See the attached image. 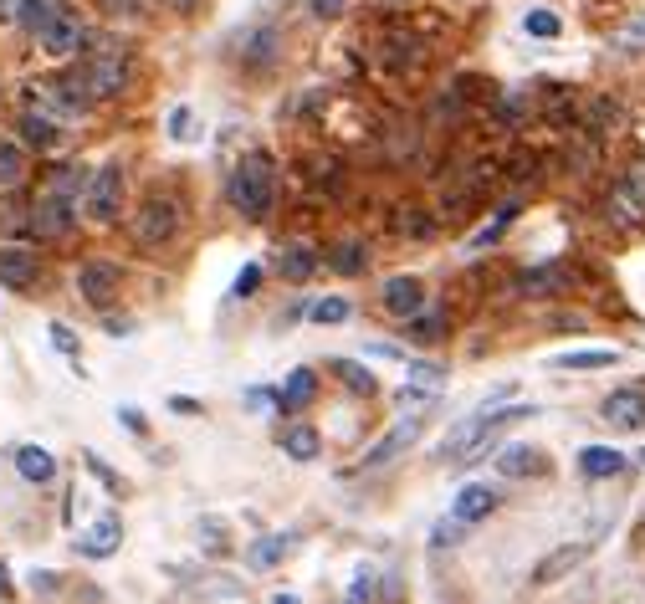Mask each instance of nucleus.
<instances>
[{
  "label": "nucleus",
  "mask_w": 645,
  "mask_h": 604,
  "mask_svg": "<svg viewBox=\"0 0 645 604\" xmlns=\"http://www.w3.org/2000/svg\"><path fill=\"white\" fill-rule=\"evenodd\" d=\"M231 205L246 215V221H267L272 215V195H277V180H272V159L256 149L246 154L236 169H231Z\"/></svg>",
  "instance_id": "nucleus-1"
},
{
  "label": "nucleus",
  "mask_w": 645,
  "mask_h": 604,
  "mask_svg": "<svg viewBox=\"0 0 645 604\" xmlns=\"http://www.w3.org/2000/svg\"><path fill=\"white\" fill-rule=\"evenodd\" d=\"M528 415H533V410H523V405H518V410H482V415H466V420L451 430V436L436 446V461L461 466L466 456H477V451H482V446L497 436L502 425H512V420H528Z\"/></svg>",
  "instance_id": "nucleus-2"
},
{
  "label": "nucleus",
  "mask_w": 645,
  "mask_h": 604,
  "mask_svg": "<svg viewBox=\"0 0 645 604\" xmlns=\"http://www.w3.org/2000/svg\"><path fill=\"white\" fill-rule=\"evenodd\" d=\"M82 77H88L93 103H98V98H118L123 82H128V62H123L118 47H98V52L88 57V67H82Z\"/></svg>",
  "instance_id": "nucleus-3"
},
{
  "label": "nucleus",
  "mask_w": 645,
  "mask_h": 604,
  "mask_svg": "<svg viewBox=\"0 0 645 604\" xmlns=\"http://www.w3.org/2000/svg\"><path fill=\"white\" fill-rule=\"evenodd\" d=\"M82 200H88V215H93V221H113V215H118V200H123V169L118 164H103L98 169V175L88 180V195H82Z\"/></svg>",
  "instance_id": "nucleus-4"
},
{
  "label": "nucleus",
  "mask_w": 645,
  "mask_h": 604,
  "mask_svg": "<svg viewBox=\"0 0 645 604\" xmlns=\"http://www.w3.org/2000/svg\"><path fill=\"white\" fill-rule=\"evenodd\" d=\"M175 231H180V210H175V200H149V205L139 210V221H134L139 246H164Z\"/></svg>",
  "instance_id": "nucleus-5"
},
{
  "label": "nucleus",
  "mask_w": 645,
  "mask_h": 604,
  "mask_svg": "<svg viewBox=\"0 0 645 604\" xmlns=\"http://www.w3.org/2000/svg\"><path fill=\"white\" fill-rule=\"evenodd\" d=\"M72 221H77V200H67V195H41L36 200V210H31V231L36 236H67L72 231Z\"/></svg>",
  "instance_id": "nucleus-6"
},
{
  "label": "nucleus",
  "mask_w": 645,
  "mask_h": 604,
  "mask_svg": "<svg viewBox=\"0 0 645 604\" xmlns=\"http://www.w3.org/2000/svg\"><path fill=\"white\" fill-rule=\"evenodd\" d=\"M420 430H425V420H415V415H405L395 430H390V436H384L379 446H369L364 451V471H379V466H390L400 451H410L415 441H420Z\"/></svg>",
  "instance_id": "nucleus-7"
},
{
  "label": "nucleus",
  "mask_w": 645,
  "mask_h": 604,
  "mask_svg": "<svg viewBox=\"0 0 645 604\" xmlns=\"http://www.w3.org/2000/svg\"><path fill=\"white\" fill-rule=\"evenodd\" d=\"M36 41H41V52H47V57H72L82 41H88V31H82V21L72 11H62L57 21H47L36 31Z\"/></svg>",
  "instance_id": "nucleus-8"
},
{
  "label": "nucleus",
  "mask_w": 645,
  "mask_h": 604,
  "mask_svg": "<svg viewBox=\"0 0 645 604\" xmlns=\"http://www.w3.org/2000/svg\"><path fill=\"white\" fill-rule=\"evenodd\" d=\"M379 297H384V313L410 323V318L425 308V282H420V277H390Z\"/></svg>",
  "instance_id": "nucleus-9"
},
{
  "label": "nucleus",
  "mask_w": 645,
  "mask_h": 604,
  "mask_svg": "<svg viewBox=\"0 0 645 604\" xmlns=\"http://www.w3.org/2000/svg\"><path fill=\"white\" fill-rule=\"evenodd\" d=\"M615 210H620V221H645V159H635L625 175H620Z\"/></svg>",
  "instance_id": "nucleus-10"
},
{
  "label": "nucleus",
  "mask_w": 645,
  "mask_h": 604,
  "mask_svg": "<svg viewBox=\"0 0 645 604\" xmlns=\"http://www.w3.org/2000/svg\"><path fill=\"white\" fill-rule=\"evenodd\" d=\"M599 415H605L615 430H640L645 425V390H615V395H605Z\"/></svg>",
  "instance_id": "nucleus-11"
},
{
  "label": "nucleus",
  "mask_w": 645,
  "mask_h": 604,
  "mask_svg": "<svg viewBox=\"0 0 645 604\" xmlns=\"http://www.w3.org/2000/svg\"><path fill=\"white\" fill-rule=\"evenodd\" d=\"M584 558H589V543H564V548H553V553L543 558V564L533 569V584H538V589L558 584L564 574H574V569L584 564Z\"/></svg>",
  "instance_id": "nucleus-12"
},
{
  "label": "nucleus",
  "mask_w": 645,
  "mask_h": 604,
  "mask_svg": "<svg viewBox=\"0 0 645 604\" xmlns=\"http://www.w3.org/2000/svg\"><path fill=\"white\" fill-rule=\"evenodd\" d=\"M77 292L93 302V308H108V302L118 297V267H108V262H88L77 272Z\"/></svg>",
  "instance_id": "nucleus-13"
},
{
  "label": "nucleus",
  "mask_w": 645,
  "mask_h": 604,
  "mask_svg": "<svg viewBox=\"0 0 645 604\" xmlns=\"http://www.w3.org/2000/svg\"><path fill=\"white\" fill-rule=\"evenodd\" d=\"M313 395H318V374H313V369H292V374L282 379V390H277V410H282V415H297V410L313 405Z\"/></svg>",
  "instance_id": "nucleus-14"
},
{
  "label": "nucleus",
  "mask_w": 645,
  "mask_h": 604,
  "mask_svg": "<svg viewBox=\"0 0 645 604\" xmlns=\"http://www.w3.org/2000/svg\"><path fill=\"white\" fill-rule=\"evenodd\" d=\"M118 543H123V523H118V512H103L98 517V523L88 528V533H82V553H88V558H113L118 553Z\"/></svg>",
  "instance_id": "nucleus-15"
},
{
  "label": "nucleus",
  "mask_w": 645,
  "mask_h": 604,
  "mask_svg": "<svg viewBox=\"0 0 645 604\" xmlns=\"http://www.w3.org/2000/svg\"><path fill=\"white\" fill-rule=\"evenodd\" d=\"M492 512H497V492L487 482L461 487L456 502H451V517H461V523H482V517H492Z\"/></svg>",
  "instance_id": "nucleus-16"
},
{
  "label": "nucleus",
  "mask_w": 645,
  "mask_h": 604,
  "mask_svg": "<svg viewBox=\"0 0 645 604\" xmlns=\"http://www.w3.org/2000/svg\"><path fill=\"white\" fill-rule=\"evenodd\" d=\"M569 287V267L564 262H543V267H528L518 277V292L523 297H553V292H564Z\"/></svg>",
  "instance_id": "nucleus-17"
},
{
  "label": "nucleus",
  "mask_w": 645,
  "mask_h": 604,
  "mask_svg": "<svg viewBox=\"0 0 645 604\" xmlns=\"http://www.w3.org/2000/svg\"><path fill=\"white\" fill-rule=\"evenodd\" d=\"M318 267H323V256H318L313 246H303V241L282 246V256H277V272H282L287 282H308V277H313Z\"/></svg>",
  "instance_id": "nucleus-18"
},
{
  "label": "nucleus",
  "mask_w": 645,
  "mask_h": 604,
  "mask_svg": "<svg viewBox=\"0 0 645 604\" xmlns=\"http://www.w3.org/2000/svg\"><path fill=\"white\" fill-rule=\"evenodd\" d=\"M579 471L589 482H605V477H620V471H625V456L615 446H584L579 451Z\"/></svg>",
  "instance_id": "nucleus-19"
},
{
  "label": "nucleus",
  "mask_w": 645,
  "mask_h": 604,
  "mask_svg": "<svg viewBox=\"0 0 645 604\" xmlns=\"http://www.w3.org/2000/svg\"><path fill=\"white\" fill-rule=\"evenodd\" d=\"M277 52H282V31H277V26H256V31L241 41V62H246V67H267Z\"/></svg>",
  "instance_id": "nucleus-20"
},
{
  "label": "nucleus",
  "mask_w": 645,
  "mask_h": 604,
  "mask_svg": "<svg viewBox=\"0 0 645 604\" xmlns=\"http://www.w3.org/2000/svg\"><path fill=\"white\" fill-rule=\"evenodd\" d=\"M497 471H502V477H543L548 461H543V451H533V446H507V451L497 456Z\"/></svg>",
  "instance_id": "nucleus-21"
},
{
  "label": "nucleus",
  "mask_w": 645,
  "mask_h": 604,
  "mask_svg": "<svg viewBox=\"0 0 645 604\" xmlns=\"http://www.w3.org/2000/svg\"><path fill=\"white\" fill-rule=\"evenodd\" d=\"M36 256L31 251H0V282L6 287H16V292H26V287H36Z\"/></svg>",
  "instance_id": "nucleus-22"
},
{
  "label": "nucleus",
  "mask_w": 645,
  "mask_h": 604,
  "mask_svg": "<svg viewBox=\"0 0 645 604\" xmlns=\"http://www.w3.org/2000/svg\"><path fill=\"white\" fill-rule=\"evenodd\" d=\"M328 267H333L338 277H364V272H369V246H364V241H338V246L328 251Z\"/></svg>",
  "instance_id": "nucleus-23"
},
{
  "label": "nucleus",
  "mask_w": 645,
  "mask_h": 604,
  "mask_svg": "<svg viewBox=\"0 0 645 604\" xmlns=\"http://www.w3.org/2000/svg\"><path fill=\"white\" fill-rule=\"evenodd\" d=\"M16 471H21L26 482L47 487V482L57 477V461H52V451H41V446H21V451H16Z\"/></svg>",
  "instance_id": "nucleus-24"
},
{
  "label": "nucleus",
  "mask_w": 645,
  "mask_h": 604,
  "mask_svg": "<svg viewBox=\"0 0 645 604\" xmlns=\"http://www.w3.org/2000/svg\"><path fill=\"white\" fill-rule=\"evenodd\" d=\"M282 451H287L292 461H318L323 436H318L313 425H287V430H282Z\"/></svg>",
  "instance_id": "nucleus-25"
},
{
  "label": "nucleus",
  "mask_w": 645,
  "mask_h": 604,
  "mask_svg": "<svg viewBox=\"0 0 645 604\" xmlns=\"http://www.w3.org/2000/svg\"><path fill=\"white\" fill-rule=\"evenodd\" d=\"M67 11V0H21V6H16V21L36 36L41 26H47V21H57Z\"/></svg>",
  "instance_id": "nucleus-26"
},
{
  "label": "nucleus",
  "mask_w": 645,
  "mask_h": 604,
  "mask_svg": "<svg viewBox=\"0 0 645 604\" xmlns=\"http://www.w3.org/2000/svg\"><path fill=\"white\" fill-rule=\"evenodd\" d=\"M620 364L615 349H574V354H553V369H610Z\"/></svg>",
  "instance_id": "nucleus-27"
},
{
  "label": "nucleus",
  "mask_w": 645,
  "mask_h": 604,
  "mask_svg": "<svg viewBox=\"0 0 645 604\" xmlns=\"http://www.w3.org/2000/svg\"><path fill=\"white\" fill-rule=\"evenodd\" d=\"M446 328H451V318H446V313H425V308L405 323V333H410L415 343H441V338H446Z\"/></svg>",
  "instance_id": "nucleus-28"
},
{
  "label": "nucleus",
  "mask_w": 645,
  "mask_h": 604,
  "mask_svg": "<svg viewBox=\"0 0 645 604\" xmlns=\"http://www.w3.org/2000/svg\"><path fill=\"white\" fill-rule=\"evenodd\" d=\"M21 134H26L31 149H52V144H57V123L41 118V113H26V118H21Z\"/></svg>",
  "instance_id": "nucleus-29"
},
{
  "label": "nucleus",
  "mask_w": 645,
  "mask_h": 604,
  "mask_svg": "<svg viewBox=\"0 0 645 604\" xmlns=\"http://www.w3.org/2000/svg\"><path fill=\"white\" fill-rule=\"evenodd\" d=\"M333 374L349 384L354 395H374V374H369L364 364H354V359H333Z\"/></svg>",
  "instance_id": "nucleus-30"
},
{
  "label": "nucleus",
  "mask_w": 645,
  "mask_h": 604,
  "mask_svg": "<svg viewBox=\"0 0 645 604\" xmlns=\"http://www.w3.org/2000/svg\"><path fill=\"white\" fill-rule=\"evenodd\" d=\"M349 313H354L349 297H318L313 308H308V318H313V323H328V328H333V323H349Z\"/></svg>",
  "instance_id": "nucleus-31"
},
{
  "label": "nucleus",
  "mask_w": 645,
  "mask_h": 604,
  "mask_svg": "<svg viewBox=\"0 0 645 604\" xmlns=\"http://www.w3.org/2000/svg\"><path fill=\"white\" fill-rule=\"evenodd\" d=\"M615 52H625V57L645 52V11H640V16H630V21L615 31Z\"/></svg>",
  "instance_id": "nucleus-32"
},
{
  "label": "nucleus",
  "mask_w": 645,
  "mask_h": 604,
  "mask_svg": "<svg viewBox=\"0 0 645 604\" xmlns=\"http://www.w3.org/2000/svg\"><path fill=\"white\" fill-rule=\"evenodd\" d=\"M21 180H26V154L0 139V185H21Z\"/></svg>",
  "instance_id": "nucleus-33"
},
{
  "label": "nucleus",
  "mask_w": 645,
  "mask_h": 604,
  "mask_svg": "<svg viewBox=\"0 0 645 604\" xmlns=\"http://www.w3.org/2000/svg\"><path fill=\"white\" fill-rule=\"evenodd\" d=\"M282 553H287V538H256L246 558H251V564H256V569H272V564H277V558H282Z\"/></svg>",
  "instance_id": "nucleus-34"
},
{
  "label": "nucleus",
  "mask_w": 645,
  "mask_h": 604,
  "mask_svg": "<svg viewBox=\"0 0 645 604\" xmlns=\"http://www.w3.org/2000/svg\"><path fill=\"white\" fill-rule=\"evenodd\" d=\"M523 31H528V36H543V41H553L558 31H564V21H558L553 11H528V16H523Z\"/></svg>",
  "instance_id": "nucleus-35"
},
{
  "label": "nucleus",
  "mask_w": 645,
  "mask_h": 604,
  "mask_svg": "<svg viewBox=\"0 0 645 604\" xmlns=\"http://www.w3.org/2000/svg\"><path fill=\"white\" fill-rule=\"evenodd\" d=\"M200 538H205V553H226V523L221 517H200Z\"/></svg>",
  "instance_id": "nucleus-36"
},
{
  "label": "nucleus",
  "mask_w": 645,
  "mask_h": 604,
  "mask_svg": "<svg viewBox=\"0 0 645 604\" xmlns=\"http://www.w3.org/2000/svg\"><path fill=\"white\" fill-rule=\"evenodd\" d=\"M512 221H518V205H502V210H497V221H492V226L477 236V246H492V241H502V231H507Z\"/></svg>",
  "instance_id": "nucleus-37"
},
{
  "label": "nucleus",
  "mask_w": 645,
  "mask_h": 604,
  "mask_svg": "<svg viewBox=\"0 0 645 604\" xmlns=\"http://www.w3.org/2000/svg\"><path fill=\"white\" fill-rule=\"evenodd\" d=\"M190 123H195V118H190V108H175V113H169V139H180V144H185V139H195V134H190Z\"/></svg>",
  "instance_id": "nucleus-38"
},
{
  "label": "nucleus",
  "mask_w": 645,
  "mask_h": 604,
  "mask_svg": "<svg viewBox=\"0 0 645 604\" xmlns=\"http://www.w3.org/2000/svg\"><path fill=\"white\" fill-rule=\"evenodd\" d=\"M52 343H57V349H62L67 359H77V333H72L67 323H52Z\"/></svg>",
  "instance_id": "nucleus-39"
},
{
  "label": "nucleus",
  "mask_w": 645,
  "mask_h": 604,
  "mask_svg": "<svg viewBox=\"0 0 645 604\" xmlns=\"http://www.w3.org/2000/svg\"><path fill=\"white\" fill-rule=\"evenodd\" d=\"M88 466H93V477H98V482H103L108 492H128V482H123V477H113V471H108V466H103L98 456H88Z\"/></svg>",
  "instance_id": "nucleus-40"
},
{
  "label": "nucleus",
  "mask_w": 645,
  "mask_h": 604,
  "mask_svg": "<svg viewBox=\"0 0 645 604\" xmlns=\"http://www.w3.org/2000/svg\"><path fill=\"white\" fill-rule=\"evenodd\" d=\"M410 369V379H420V384H441L446 379V369H436V364H405Z\"/></svg>",
  "instance_id": "nucleus-41"
},
{
  "label": "nucleus",
  "mask_w": 645,
  "mask_h": 604,
  "mask_svg": "<svg viewBox=\"0 0 645 604\" xmlns=\"http://www.w3.org/2000/svg\"><path fill=\"white\" fill-rule=\"evenodd\" d=\"M256 282H262V267H246V272L236 277V287H231V292H236V297H251V292H256Z\"/></svg>",
  "instance_id": "nucleus-42"
},
{
  "label": "nucleus",
  "mask_w": 645,
  "mask_h": 604,
  "mask_svg": "<svg viewBox=\"0 0 645 604\" xmlns=\"http://www.w3.org/2000/svg\"><path fill=\"white\" fill-rule=\"evenodd\" d=\"M461 528H466L461 517H451V523H436V543H441V548H451V543L461 538Z\"/></svg>",
  "instance_id": "nucleus-43"
},
{
  "label": "nucleus",
  "mask_w": 645,
  "mask_h": 604,
  "mask_svg": "<svg viewBox=\"0 0 645 604\" xmlns=\"http://www.w3.org/2000/svg\"><path fill=\"white\" fill-rule=\"evenodd\" d=\"M108 11H113V16H144L149 0H108Z\"/></svg>",
  "instance_id": "nucleus-44"
},
{
  "label": "nucleus",
  "mask_w": 645,
  "mask_h": 604,
  "mask_svg": "<svg viewBox=\"0 0 645 604\" xmlns=\"http://www.w3.org/2000/svg\"><path fill=\"white\" fill-rule=\"evenodd\" d=\"M369 584H374V579H369V574H359V579H354V589H349V599H343V604H369V594H374Z\"/></svg>",
  "instance_id": "nucleus-45"
},
{
  "label": "nucleus",
  "mask_w": 645,
  "mask_h": 604,
  "mask_svg": "<svg viewBox=\"0 0 645 604\" xmlns=\"http://www.w3.org/2000/svg\"><path fill=\"white\" fill-rule=\"evenodd\" d=\"M118 420H123L128 430H134V436H139V430H144V415H139L134 405H123V410H118Z\"/></svg>",
  "instance_id": "nucleus-46"
},
{
  "label": "nucleus",
  "mask_w": 645,
  "mask_h": 604,
  "mask_svg": "<svg viewBox=\"0 0 645 604\" xmlns=\"http://www.w3.org/2000/svg\"><path fill=\"white\" fill-rule=\"evenodd\" d=\"M308 6H313V16H338L343 0H308Z\"/></svg>",
  "instance_id": "nucleus-47"
},
{
  "label": "nucleus",
  "mask_w": 645,
  "mask_h": 604,
  "mask_svg": "<svg viewBox=\"0 0 645 604\" xmlns=\"http://www.w3.org/2000/svg\"><path fill=\"white\" fill-rule=\"evenodd\" d=\"M6 594H11V569L0 564V599H6Z\"/></svg>",
  "instance_id": "nucleus-48"
},
{
  "label": "nucleus",
  "mask_w": 645,
  "mask_h": 604,
  "mask_svg": "<svg viewBox=\"0 0 645 604\" xmlns=\"http://www.w3.org/2000/svg\"><path fill=\"white\" fill-rule=\"evenodd\" d=\"M272 604H297V599H292V594H277V599H272Z\"/></svg>",
  "instance_id": "nucleus-49"
},
{
  "label": "nucleus",
  "mask_w": 645,
  "mask_h": 604,
  "mask_svg": "<svg viewBox=\"0 0 645 604\" xmlns=\"http://www.w3.org/2000/svg\"><path fill=\"white\" fill-rule=\"evenodd\" d=\"M635 461H640V466H645V451H640V456H635Z\"/></svg>",
  "instance_id": "nucleus-50"
}]
</instances>
